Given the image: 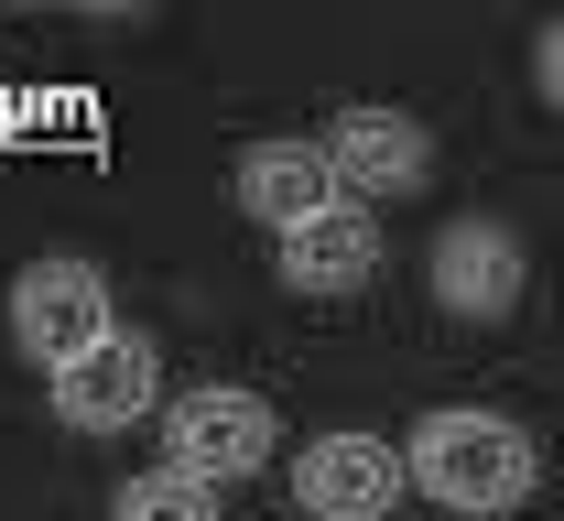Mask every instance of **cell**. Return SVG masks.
I'll return each mask as SVG.
<instances>
[{"instance_id":"6da1fadb","label":"cell","mask_w":564,"mask_h":521,"mask_svg":"<svg viewBox=\"0 0 564 521\" xmlns=\"http://www.w3.org/2000/svg\"><path fill=\"white\" fill-rule=\"evenodd\" d=\"M413 489L434 500V511H467V521H499L521 511L532 489H543V446L510 424V413H434V424H413Z\"/></svg>"},{"instance_id":"277c9868","label":"cell","mask_w":564,"mask_h":521,"mask_svg":"<svg viewBox=\"0 0 564 521\" xmlns=\"http://www.w3.org/2000/svg\"><path fill=\"white\" fill-rule=\"evenodd\" d=\"M402 489H413V467H402L391 435H315V446H293V500L315 521H391Z\"/></svg>"},{"instance_id":"7a4b0ae2","label":"cell","mask_w":564,"mask_h":521,"mask_svg":"<svg viewBox=\"0 0 564 521\" xmlns=\"http://www.w3.org/2000/svg\"><path fill=\"white\" fill-rule=\"evenodd\" d=\"M109 337H120V315H109V272L98 261H33L11 283V348L44 359V380L76 370V359H98Z\"/></svg>"},{"instance_id":"8992f818","label":"cell","mask_w":564,"mask_h":521,"mask_svg":"<svg viewBox=\"0 0 564 521\" xmlns=\"http://www.w3.org/2000/svg\"><path fill=\"white\" fill-rule=\"evenodd\" d=\"M152 402H163V359H152V337H109L98 359L55 370V424H66V435H131Z\"/></svg>"},{"instance_id":"ba28073f","label":"cell","mask_w":564,"mask_h":521,"mask_svg":"<svg viewBox=\"0 0 564 521\" xmlns=\"http://www.w3.org/2000/svg\"><path fill=\"white\" fill-rule=\"evenodd\" d=\"M434 304L467 315V326H499V315L521 304V239L499 218H456L434 239Z\"/></svg>"},{"instance_id":"52a82bcc","label":"cell","mask_w":564,"mask_h":521,"mask_svg":"<svg viewBox=\"0 0 564 521\" xmlns=\"http://www.w3.org/2000/svg\"><path fill=\"white\" fill-rule=\"evenodd\" d=\"M326 163H337V196H402V185H423V163H434V131L423 120H402V109H337L326 120Z\"/></svg>"},{"instance_id":"3957f363","label":"cell","mask_w":564,"mask_h":521,"mask_svg":"<svg viewBox=\"0 0 564 521\" xmlns=\"http://www.w3.org/2000/svg\"><path fill=\"white\" fill-rule=\"evenodd\" d=\"M163 467H185V478H207V489H228V478H261L282 446L272 402L261 391H239V380H207V391H174V413H163Z\"/></svg>"},{"instance_id":"9c48e42d","label":"cell","mask_w":564,"mask_h":521,"mask_svg":"<svg viewBox=\"0 0 564 521\" xmlns=\"http://www.w3.org/2000/svg\"><path fill=\"white\" fill-rule=\"evenodd\" d=\"M369 272H380V218H369V207H326V218H304L293 228V239H282V283H293V294H358V283H369Z\"/></svg>"},{"instance_id":"5b68a950","label":"cell","mask_w":564,"mask_h":521,"mask_svg":"<svg viewBox=\"0 0 564 521\" xmlns=\"http://www.w3.org/2000/svg\"><path fill=\"white\" fill-rule=\"evenodd\" d=\"M228 196H239V218H261L272 239H293V228L326 218V207H348V196H337V163H326V142H304V131L250 142V152H239V174H228Z\"/></svg>"},{"instance_id":"8fae6325","label":"cell","mask_w":564,"mask_h":521,"mask_svg":"<svg viewBox=\"0 0 564 521\" xmlns=\"http://www.w3.org/2000/svg\"><path fill=\"white\" fill-rule=\"evenodd\" d=\"M532 76H543V98H554V109H564V22H554V33H543V44H532Z\"/></svg>"},{"instance_id":"30bf717a","label":"cell","mask_w":564,"mask_h":521,"mask_svg":"<svg viewBox=\"0 0 564 521\" xmlns=\"http://www.w3.org/2000/svg\"><path fill=\"white\" fill-rule=\"evenodd\" d=\"M109 521H217V489L185 478V467H152V478H131V489L109 500Z\"/></svg>"}]
</instances>
